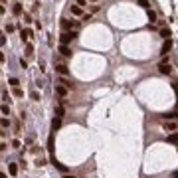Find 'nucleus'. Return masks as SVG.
Returning <instances> with one entry per match:
<instances>
[{
	"instance_id": "nucleus-7",
	"label": "nucleus",
	"mask_w": 178,
	"mask_h": 178,
	"mask_svg": "<svg viewBox=\"0 0 178 178\" xmlns=\"http://www.w3.org/2000/svg\"><path fill=\"white\" fill-rule=\"evenodd\" d=\"M59 52H61V56H66V57H71V50L67 48V46H59Z\"/></svg>"
},
{
	"instance_id": "nucleus-17",
	"label": "nucleus",
	"mask_w": 178,
	"mask_h": 178,
	"mask_svg": "<svg viewBox=\"0 0 178 178\" xmlns=\"http://www.w3.org/2000/svg\"><path fill=\"white\" fill-rule=\"evenodd\" d=\"M139 6H141V8H146V10H148V6H150V4H148V0H139Z\"/></svg>"
},
{
	"instance_id": "nucleus-20",
	"label": "nucleus",
	"mask_w": 178,
	"mask_h": 178,
	"mask_svg": "<svg viewBox=\"0 0 178 178\" xmlns=\"http://www.w3.org/2000/svg\"><path fill=\"white\" fill-rule=\"evenodd\" d=\"M56 115H57V117H59V119L63 117V107H61V105H59V107H57V109H56Z\"/></svg>"
},
{
	"instance_id": "nucleus-9",
	"label": "nucleus",
	"mask_w": 178,
	"mask_h": 178,
	"mask_svg": "<svg viewBox=\"0 0 178 178\" xmlns=\"http://www.w3.org/2000/svg\"><path fill=\"white\" fill-rule=\"evenodd\" d=\"M56 91H57V95H61V97H66V95H67V87H66V85H57Z\"/></svg>"
},
{
	"instance_id": "nucleus-19",
	"label": "nucleus",
	"mask_w": 178,
	"mask_h": 178,
	"mask_svg": "<svg viewBox=\"0 0 178 178\" xmlns=\"http://www.w3.org/2000/svg\"><path fill=\"white\" fill-rule=\"evenodd\" d=\"M168 141H170V143H178V133H172L168 137Z\"/></svg>"
},
{
	"instance_id": "nucleus-25",
	"label": "nucleus",
	"mask_w": 178,
	"mask_h": 178,
	"mask_svg": "<svg viewBox=\"0 0 178 178\" xmlns=\"http://www.w3.org/2000/svg\"><path fill=\"white\" fill-rule=\"evenodd\" d=\"M77 6H87V0H77Z\"/></svg>"
},
{
	"instance_id": "nucleus-13",
	"label": "nucleus",
	"mask_w": 178,
	"mask_h": 178,
	"mask_svg": "<svg viewBox=\"0 0 178 178\" xmlns=\"http://www.w3.org/2000/svg\"><path fill=\"white\" fill-rule=\"evenodd\" d=\"M59 83H63V85H66L67 89H71V87H73V83H71L69 79H66V77H59Z\"/></svg>"
},
{
	"instance_id": "nucleus-22",
	"label": "nucleus",
	"mask_w": 178,
	"mask_h": 178,
	"mask_svg": "<svg viewBox=\"0 0 178 178\" xmlns=\"http://www.w3.org/2000/svg\"><path fill=\"white\" fill-rule=\"evenodd\" d=\"M24 22L30 24V22H32V16H30V14H24Z\"/></svg>"
},
{
	"instance_id": "nucleus-14",
	"label": "nucleus",
	"mask_w": 178,
	"mask_h": 178,
	"mask_svg": "<svg viewBox=\"0 0 178 178\" xmlns=\"http://www.w3.org/2000/svg\"><path fill=\"white\" fill-rule=\"evenodd\" d=\"M14 89V95H16V97H24V91L20 87H12Z\"/></svg>"
},
{
	"instance_id": "nucleus-29",
	"label": "nucleus",
	"mask_w": 178,
	"mask_h": 178,
	"mask_svg": "<svg viewBox=\"0 0 178 178\" xmlns=\"http://www.w3.org/2000/svg\"><path fill=\"white\" fill-rule=\"evenodd\" d=\"M91 2H97V0H91Z\"/></svg>"
},
{
	"instance_id": "nucleus-4",
	"label": "nucleus",
	"mask_w": 178,
	"mask_h": 178,
	"mask_svg": "<svg viewBox=\"0 0 178 178\" xmlns=\"http://www.w3.org/2000/svg\"><path fill=\"white\" fill-rule=\"evenodd\" d=\"M170 50H172V40H166L164 46H162V50H160V54H162V56H166Z\"/></svg>"
},
{
	"instance_id": "nucleus-11",
	"label": "nucleus",
	"mask_w": 178,
	"mask_h": 178,
	"mask_svg": "<svg viewBox=\"0 0 178 178\" xmlns=\"http://www.w3.org/2000/svg\"><path fill=\"white\" fill-rule=\"evenodd\" d=\"M56 71L59 73V75H67V73H69V69H67L66 66H57V67H56Z\"/></svg>"
},
{
	"instance_id": "nucleus-21",
	"label": "nucleus",
	"mask_w": 178,
	"mask_h": 178,
	"mask_svg": "<svg viewBox=\"0 0 178 178\" xmlns=\"http://www.w3.org/2000/svg\"><path fill=\"white\" fill-rule=\"evenodd\" d=\"M10 85H12V87H18V79L12 77V79H10Z\"/></svg>"
},
{
	"instance_id": "nucleus-10",
	"label": "nucleus",
	"mask_w": 178,
	"mask_h": 178,
	"mask_svg": "<svg viewBox=\"0 0 178 178\" xmlns=\"http://www.w3.org/2000/svg\"><path fill=\"white\" fill-rule=\"evenodd\" d=\"M160 36H162L164 40H170V36H172V32H170V28H162V30H160Z\"/></svg>"
},
{
	"instance_id": "nucleus-26",
	"label": "nucleus",
	"mask_w": 178,
	"mask_h": 178,
	"mask_svg": "<svg viewBox=\"0 0 178 178\" xmlns=\"http://www.w3.org/2000/svg\"><path fill=\"white\" fill-rule=\"evenodd\" d=\"M32 99H34V101H40V95H38L36 91H34V93H32Z\"/></svg>"
},
{
	"instance_id": "nucleus-6",
	"label": "nucleus",
	"mask_w": 178,
	"mask_h": 178,
	"mask_svg": "<svg viewBox=\"0 0 178 178\" xmlns=\"http://www.w3.org/2000/svg\"><path fill=\"white\" fill-rule=\"evenodd\" d=\"M12 12H14V16H22V4H20V2H16V4H14V6H12Z\"/></svg>"
},
{
	"instance_id": "nucleus-12",
	"label": "nucleus",
	"mask_w": 178,
	"mask_h": 178,
	"mask_svg": "<svg viewBox=\"0 0 178 178\" xmlns=\"http://www.w3.org/2000/svg\"><path fill=\"white\" fill-rule=\"evenodd\" d=\"M71 14H73V16H81V14H83L81 6H71Z\"/></svg>"
},
{
	"instance_id": "nucleus-28",
	"label": "nucleus",
	"mask_w": 178,
	"mask_h": 178,
	"mask_svg": "<svg viewBox=\"0 0 178 178\" xmlns=\"http://www.w3.org/2000/svg\"><path fill=\"white\" fill-rule=\"evenodd\" d=\"M66 178H73V176H66Z\"/></svg>"
},
{
	"instance_id": "nucleus-2",
	"label": "nucleus",
	"mask_w": 178,
	"mask_h": 178,
	"mask_svg": "<svg viewBox=\"0 0 178 178\" xmlns=\"http://www.w3.org/2000/svg\"><path fill=\"white\" fill-rule=\"evenodd\" d=\"M75 38H77V32H61L59 34V42L63 46H67L69 42H73Z\"/></svg>"
},
{
	"instance_id": "nucleus-1",
	"label": "nucleus",
	"mask_w": 178,
	"mask_h": 178,
	"mask_svg": "<svg viewBox=\"0 0 178 178\" xmlns=\"http://www.w3.org/2000/svg\"><path fill=\"white\" fill-rule=\"evenodd\" d=\"M61 28L66 30V32H77L79 30V22L77 20H61Z\"/></svg>"
},
{
	"instance_id": "nucleus-24",
	"label": "nucleus",
	"mask_w": 178,
	"mask_h": 178,
	"mask_svg": "<svg viewBox=\"0 0 178 178\" xmlns=\"http://www.w3.org/2000/svg\"><path fill=\"white\" fill-rule=\"evenodd\" d=\"M8 99H10V95H8V93L4 91V93H2V101H8Z\"/></svg>"
},
{
	"instance_id": "nucleus-3",
	"label": "nucleus",
	"mask_w": 178,
	"mask_h": 178,
	"mask_svg": "<svg viewBox=\"0 0 178 178\" xmlns=\"http://www.w3.org/2000/svg\"><path fill=\"white\" fill-rule=\"evenodd\" d=\"M158 71L162 73V75H170V66H168V57H162V61L158 63Z\"/></svg>"
},
{
	"instance_id": "nucleus-18",
	"label": "nucleus",
	"mask_w": 178,
	"mask_h": 178,
	"mask_svg": "<svg viewBox=\"0 0 178 178\" xmlns=\"http://www.w3.org/2000/svg\"><path fill=\"white\" fill-rule=\"evenodd\" d=\"M26 54H28V56H32V54H34V46L32 44H26Z\"/></svg>"
},
{
	"instance_id": "nucleus-5",
	"label": "nucleus",
	"mask_w": 178,
	"mask_h": 178,
	"mask_svg": "<svg viewBox=\"0 0 178 178\" xmlns=\"http://www.w3.org/2000/svg\"><path fill=\"white\" fill-rule=\"evenodd\" d=\"M32 36V30H22L20 32V40H22L24 44H28V38Z\"/></svg>"
},
{
	"instance_id": "nucleus-15",
	"label": "nucleus",
	"mask_w": 178,
	"mask_h": 178,
	"mask_svg": "<svg viewBox=\"0 0 178 178\" xmlns=\"http://www.w3.org/2000/svg\"><path fill=\"white\" fill-rule=\"evenodd\" d=\"M148 20H150V22H156V12L155 10H148Z\"/></svg>"
},
{
	"instance_id": "nucleus-8",
	"label": "nucleus",
	"mask_w": 178,
	"mask_h": 178,
	"mask_svg": "<svg viewBox=\"0 0 178 178\" xmlns=\"http://www.w3.org/2000/svg\"><path fill=\"white\" fill-rule=\"evenodd\" d=\"M162 127H164V131H176V129H178V123H164Z\"/></svg>"
},
{
	"instance_id": "nucleus-27",
	"label": "nucleus",
	"mask_w": 178,
	"mask_h": 178,
	"mask_svg": "<svg viewBox=\"0 0 178 178\" xmlns=\"http://www.w3.org/2000/svg\"><path fill=\"white\" fill-rule=\"evenodd\" d=\"M20 66H22V69H26V67H28V61H24V59H20Z\"/></svg>"
},
{
	"instance_id": "nucleus-16",
	"label": "nucleus",
	"mask_w": 178,
	"mask_h": 178,
	"mask_svg": "<svg viewBox=\"0 0 178 178\" xmlns=\"http://www.w3.org/2000/svg\"><path fill=\"white\" fill-rule=\"evenodd\" d=\"M8 170H10L12 176H16V172H18V166H16V164H10V166H8Z\"/></svg>"
},
{
	"instance_id": "nucleus-23",
	"label": "nucleus",
	"mask_w": 178,
	"mask_h": 178,
	"mask_svg": "<svg viewBox=\"0 0 178 178\" xmlns=\"http://www.w3.org/2000/svg\"><path fill=\"white\" fill-rule=\"evenodd\" d=\"M8 113H10V109H8L6 105H2V115H8Z\"/></svg>"
}]
</instances>
